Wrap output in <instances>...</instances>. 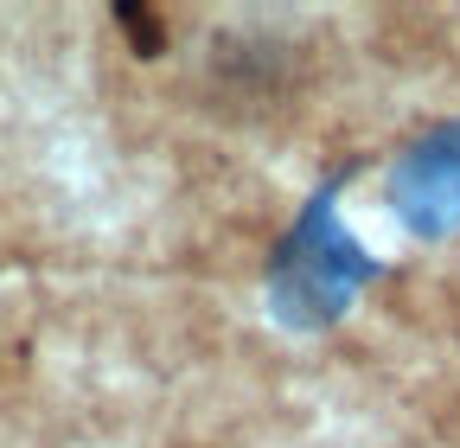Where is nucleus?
Wrapping results in <instances>:
<instances>
[{
    "instance_id": "f257e3e1",
    "label": "nucleus",
    "mask_w": 460,
    "mask_h": 448,
    "mask_svg": "<svg viewBox=\"0 0 460 448\" xmlns=\"http://www.w3.org/2000/svg\"><path fill=\"white\" fill-rule=\"evenodd\" d=\"M371 275H377V256L345 231L339 186H326L307 199V211L281 231V244L269 256V308L295 333H320L358 301Z\"/></svg>"
},
{
    "instance_id": "f03ea898",
    "label": "nucleus",
    "mask_w": 460,
    "mask_h": 448,
    "mask_svg": "<svg viewBox=\"0 0 460 448\" xmlns=\"http://www.w3.org/2000/svg\"><path fill=\"white\" fill-rule=\"evenodd\" d=\"M390 211L416 237L460 231V122H441L402 148V160L390 166Z\"/></svg>"
}]
</instances>
